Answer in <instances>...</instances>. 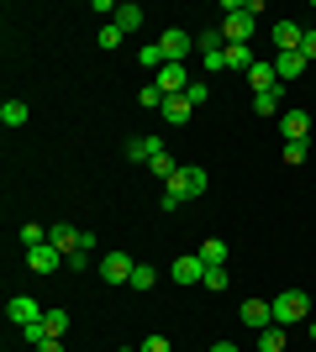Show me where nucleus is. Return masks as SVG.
I'll return each mask as SVG.
<instances>
[{"mask_svg": "<svg viewBox=\"0 0 316 352\" xmlns=\"http://www.w3.org/2000/svg\"><path fill=\"white\" fill-rule=\"evenodd\" d=\"M269 305H274V326H306L316 316V305L306 300L301 289H285L280 300H269Z\"/></svg>", "mask_w": 316, "mask_h": 352, "instance_id": "nucleus-1", "label": "nucleus"}, {"mask_svg": "<svg viewBox=\"0 0 316 352\" xmlns=\"http://www.w3.org/2000/svg\"><path fill=\"white\" fill-rule=\"evenodd\" d=\"M222 37L227 43H248L253 37V16H248V0H222Z\"/></svg>", "mask_w": 316, "mask_h": 352, "instance_id": "nucleus-2", "label": "nucleus"}, {"mask_svg": "<svg viewBox=\"0 0 316 352\" xmlns=\"http://www.w3.org/2000/svg\"><path fill=\"white\" fill-rule=\"evenodd\" d=\"M132 258H127V252H105L101 263H95V274H101L105 284H132Z\"/></svg>", "mask_w": 316, "mask_h": 352, "instance_id": "nucleus-3", "label": "nucleus"}, {"mask_svg": "<svg viewBox=\"0 0 316 352\" xmlns=\"http://www.w3.org/2000/svg\"><path fill=\"white\" fill-rule=\"evenodd\" d=\"M27 268L32 274H53V268H69V258L53 242H37V248H27Z\"/></svg>", "mask_w": 316, "mask_h": 352, "instance_id": "nucleus-4", "label": "nucleus"}, {"mask_svg": "<svg viewBox=\"0 0 316 352\" xmlns=\"http://www.w3.org/2000/svg\"><path fill=\"white\" fill-rule=\"evenodd\" d=\"M169 190L180 195V200H196V195H206V168H196V163H190V168H180V174L169 179Z\"/></svg>", "mask_w": 316, "mask_h": 352, "instance_id": "nucleus-5", "label": "nucleus"}, {"mask_svg": "<svg viewBox=\"0 0 316 352\" xmlns=\"http://www.w3.org/2000/svg\"><path fill=\"white\" fill-rule=\"evenodd\" d=\"M153 85H158V89H164V95H169V100H174V95H185V89L196 85V79H190V69H185V63H164Z\"/></svg>", "mask_w": 316, "mask_h": 352, "instance_id": "nucleus-6", "label": "nucleus"}, {"mask_svg": "<svg viewBox=\"0 0 316 352\" xmlns=\"http://www.w3.org/2000/svg\"><path fill=\"white\" fill-rule=\"evenodd\" d=\"M158 47H164L169 63H185V58H190V47H196V37H190V32H180V27H169L164 37H158Z\"/></svg>", "mask_w": 316, "mask_h": 352, "instance_id": "nucleus-7", "label": "nucleus"}, {"mask_svg": "<svg viewBox=\"0 0 316 352\" xmlns=\"http://www.w3.org/2000/svg\"><path fill=\"white\" fill-rule=\"evenodd\" d=\"M6 316H11L16 326H37L48 316L43 305H37V300H32V294H11V305H6Z\"/></svg>", "mask_w": 316, "mask_h": 352, "instance_id": "nucleus-8", "label": "nucleus"}, {"mask_svg": "<svg viewBox=\"0 0 316 352\" xmlns=\"http://www.w3.org/2000/svg\"><path fill=\"white\" fill-rule=\"evenodd\" d=\"M280 132H285V142H306V137H311V116H306V111H295V105H285Z\"/></svg>", "mask_w": 316, "mask_h": 352, "instance_id": "nucleus-9", "label": "nucleus"}, {"mask_svg": "<svg viewBox=\"0 0 316 352\" xmlns=\"http://www.w3.org/2000/svg\"><path fill=\"white\" fill-rule=\"evenodd\" d=\"M174 284H200L206 279V263H200V252H185V258H174Z\"/></svg>", "mask_w": 316, "mask_h": 352, "instance_id": "nucleus-10", "label": "nucleus"}, {"mask_svg": "<svg viewBox=\"0 0 316 352\" xmlns=\"http://www.w3.org/2000/svg\"><path fill=\"white\" fill-rule=\"evenodd\" d=\"M301 37H306L301 21H274V47L280 53H301Z\"/></svg>", "mask_w": 316, "mask_h": 352, "instance_id": "nucleus-11", "label": "nucleus"}, {"mask_svg": "<svg viewBox=\"0 0 316 352\" xmlns=\"http://www.w3.org/2000/svg\"><path fill=\"white\" fill-rule=\"evenodd\" d=\"M253 111L264 121H280V116H285V85H280V89H264V95L253 100Z\"/></svg>", "mask_w": 316, "mask_h": 352, "instance_id": "nucleus-12", "label": "nucleus"}, {"mask_svg": "<svg viewBox=\"0 0 316 352\" xmlns=\"http://www.w3.org/2000/svg\"><path fill=\"white\" fill-rule=\"evenodd\" d=\"M158 153H164V137H132V142H127V158L132 163H153Z\"/></svg>", "mask_w": 316, "mask_h": 352, "instance_id": "nucleus-13", "label": "nucleus"}, {"mask_svg": "<svg viewBox=\"0 0 316 352\" xmlns=\"http://www.w3.org/2000/svg\"><path fill=\"white\" fill-rule=\"evenodd\" d=\"M238 316H242V326H253V331L274 326V305H264V300H248V305H242Z\"/></svg>", "mask_w": 316, "mask_h": 352, "instance_id": "nucleus-14", "label": "nucleus"}, {"mask_svg": "<svg viewBox=\"0 0 316 352\" xmlns=\"http://www.w3.org/2000/svg\"><path fill=\"white\" fill-rule=\"evenodd\" d=\"M248 85L264 95V89H280V74H274V58H258L253 69H248Z\"/></svg>", "mask_w": 316, "mask_h": 352, "instance_id": "nucleus-15", "label": "nucleus"}, {"mask_svg": "<svg viewBox=\"0 0 316 352\" xmlns=\"http://www.w3.org/2000/svg\"><path fill=\"white\" fill-rule=\"evenodd\" d=\"M222 63H227V69H242V74H248V69H253V47H248V43H227L222 47Z\"/></svg>", "mask_w": 316, "mask_h": 352, "instance_id": "nucleus-16", "label": "nucleus"}, {"mask_svg": "<svg viewBox=\"0 0 316 352\" xmlns=\"http://www.w3.org/2000/svg\"><path fill=\"white\" fill-rule=\"evenodd\" d=\"M274 74H280V85H290V79L306 74V58L301 53H280V58H274Z\"/></svg>", "mask_w": 316, "mask_h": 352, "instance_id": "nucleus-17", "label": "nucleus"}, {"mask_svg": "<svg viewBox=\"0 0 316 352\" xmlns=\"http://www.w3.org/2000/svg\"><path fill=\"white\" fill-rule=\"evenodd\" d=\"M190 116H196V105L185 100V95H174V100H164V121H169V126H185V121H190Z\"/></svg>", "mask_w": 316, "mask_h": 352, "instance_id": "nucleus-18", "label": "nucleus"}, {"mask_svg": "<svg viewBox=\"0 0 316 352\" xmlns=\"http://www.w3.org/2000/svg\"><path fill=\"white\" fill-rule=\"evenodd\" d=\"M79 236H85V232H74V226H53V232H48V242L69 258V252H79Z\"/></svg>", "mask_w": 316, "mask_h": 352, "instance_id": "nucleus-19", "label": "nucleus"}, {"mask_svg": "<svg viewBox=\"0 0 316 352\" xmlns=\"http://www.w3.org/2000/svg\"><path fill=\"white\" fill-rule=\"evenodd\" d=\"M200 263H206V268H227V242H222V236L200 242Z\"/></svg>", "mask_w": 316, "mask_h": 352, "instance_id": "nucleus-20", "label": "nucleus"}, {"mask_svg": "<svg viewBox=\"0 0 316 352\" xmlns=\"http://www.w3.org/2000/svg\"><path fill=\"white\" fill-rule=\"evenodd\" d=\"M111 21H116L121 32H137V27H143V6H132V0H127V6H116V16H111Z\"/></svg>", "mask_w": 316, "mask_h": 352, "instance_id": "nucleus-21", "label": "nucleus"}, {"mask_svg": "<svg viewBox=\"0 0 316 352\" xmlns=\"http://www.w3.org/2000/svg\"><path fill=\"white\" fill-rule=\"evenodd\" d=\"M258 352H285V326H264L258 331Z\"/></svg>", "mask_w": 316, "mask_h": 352, "instance_id": "nucleus-22", "label": "nucleus"}, {"mask_svg": "<svg viewBox=\"0 0 316 352\" xmlns=\"http://www.w3.org/2000/svg\"><path fill=\"white\" fill-rule=\"evenodd\" d=\"M27 116H32V111L21 100H6V105H0V121H6V126H27Z\"/></svg>", "mask_w": 316, "mask_h": 352, "instance_id": "nucleus-23", "label": "nucleus"}, {"mask_svg": "<svg viewBox=\"0 0 316 352\" xmlns=\"http://www.w3.org/2000/svg\"><path fill=\"white\" fill-rule=\"evenodd\" d=\"M137 63H143V69H153V74H158V69H164V47H158V43H148V47H137Z\"/></svg>", "mask_w": 316, "mask_h": 352, "instance_id": "nucleus-24", "label": "nucleus"}, {"mask_svg": "<svg viewBox=\"0 0 316 352\" xmlns=\"http://www.w3.org/2000/svg\"><path fill=\"white\" fill-rule=\"evenodd\" d=\"M164 100H169V95L158 85H143V89H137V105H148V111H164Z\"/></svg>", "mask_w": 316, "mask_h": 352, "instance_id": "nucleus-25", "label": "nucleus"}, {"mask_svg": "<svg viewBox=\"0 0 316 352\" xmlns=\"http://www.w3.org/2000/svg\"><path fill=\"white\" fill-rule=\"evenodd\" d=\"M148 174H153V179H164V184H169V179L180 174V168H174V158H169V153H158V158L148 163Z\"/></svg>", "mask_w": 316, "mask_h": 352, "instance_id": "nucleus-26", "label": "nucleus"}, {"mask_svg": "<svg viewBox=\"0 0 316 352\" xmlns=\"http://www.w3.org/2000/svg\"><path fill=\"white\" fill-rule=\"evenodd\" d=\"M153 284H158V274H153L148 263H137V268H132V289H137V294H148Z\"/></svg>", "mask_w": 316, "mask_h": 352, "instance_id": "nucleus-27", "label": "nucleus"}, {"mask_svg": "<svg viewBox=\"0 0 316 352\" xmlns=\"http://www.w3.org/2000/svg\"><path fill=\"white\" fill-rule=\"evenodd\" d=\"M196 47H200V58H206V53H222V47H227V37H222V32H200V37H196Z\"/></svg>", "mask_w": 316, "mask_h": 352, "instance_id": "nucleus-28", "label": "nucleus"}, {"mask_svg": "<svg viewBox=\"0 0 316 352\" xmlns=\"http://www.w3.org/2000/svg\"><path fill=\"white\" fill-rule=\"evenodd\" d=\"M43 326H48V337H63V331H69V316H63V310H48Z\"/></svg>", "mask_w": 316, "mask_h": 352, "instance_id": "nucleus-29", "label": "nucleus"}, {"mask_svg": "<svg viewBox=\"0 0 316 352\" xmlns=\"http://www.w3.org/2000/svg\"><path fill=\"white\" fill-rule=\"evenodd\" d=\"M200 289L222 294V289H227V268H206V279H200Z\"/></svg>", "mask_w": 316, "mask_h": 352, "instance_id": "nucleus-30", "label": "nucleus"}, {"mask_svg": "<svg viewBox=\"0 0 316 352\" xmlns=\"http://www.w3.org/2000/svg\"><path fill=\"white\" fill-rule=\"evenodd\" d=\"M37 242H48V226H37V221L21 226V248H37Z\"/></svg>", "mask_w": 316, "mask_h": 352, "instance_id": "nucleus-31", "label": "nucleus"}, {"mask_svg": "<svg viewBox=\"0 0 316 352\" xmlns=\"http://www.w3.org/2000/svg\"><path fill=\"white\" fill-rule=\"evenodd\" d=\"M121 37H127V32H121L116 21H105V27H101V47H121Z\"/></svg>", "mask_w": 316, "mask_h": 352, "instance_id": "nucleus-32", "label": "nucleus"}, {"mask_svg": "<svg viewBox=\"0 0 316 352\" xmlns=\"http://www.w3.org/2000/svg\"><path fill=\"white\" fill-rule=\"evenodd\" d=\"M185 100H190V105H206V100H211V89H206V79H196V85L185 89Z\"/></svg>", "mask_w": 316, "mask_h": 352, "instance_id": "nucleus-33", "label": "nucleus"}, {"mask_svg": "<svg viewBox=\"0 0 316 352\" xmlns=\"http://www.w3.org/2000/svg\"><path fill=\"white\" fill-rule=\"evenodd\" d=\"M306 147H311V142H285V163H290V168L306 163Z\"/></svg>", "mask_w": 316, "mask_h": 352, "instance_id": "nucleus-34", "label": "nucleus"}, {"mask_svg": "<svg viewBox=\"0 0 316 352\" xmlns=\"http://www.w3.org/2000/svg\"><path fill=\"white\" fill-rule=\"evenodd\" d=\"M21 337H27L32 347H43V342H48V326L43 321H37V326H21Z\"/></svg>", "mask_w": 316, "mask_h": 352, "instance_id": "nucleus-35", "label": "nucleus"}, {"mask_svg": "<svg viewBox=\"0 0 316 352\" xmlns=\"http://www.w3.org/2000/svg\"><path fill=\"white\" fill-rule=\"evenodd\" d=\"M137 352H174V347H169V337H158V331H153V337L143 342V347H137Z\"/></svg>", "mask_w": 316, "mask_h": 352, "instance_id": "nucleus-36", "label": "nucleus"}, {"mask_svg": "<svg viewBox=\"0 0 316 352\" xmlns=\"http://www.w3.org/2000/svg\"><path fill=\"white\" fill-rule=\"evenodd\" d=\"M301 58H306V63L316 58V32H306V37H301Z\"/></svg>", "mask_w": 316, "mask_h": 352, "instance_id": "nucleus-37", "label": "nucleus"}, {"mask_svg": "<svg viewBox=\"0 0 316 352\" xmlns=\"http://www.w3.org/2000/svg\"><path fill=\"white\" fill-rule=\"evenodd\" d=\"M37 352H63V337H48V342H43Z\"/></svg>", "mask_w": 316, "mask_h": 352, "instance_id": "nucleus-38", "label": "nucleus"}, {"mask_svg": "<svg viewBox=\"0 0 316 352\" xmlns=\"http://www.w3.org/2000/svg\"><path fill=\"white\" fill-rule=\"evenodd\" d=\"M211 352H242V347H232V342H216V347H211Z\"/></svg>", "mask_w": 316, "mask_h": 352, "instance_id": "nucleus-39", "label": "nucleus"}, {"mask_svg": "<svg viewBox=\"0 0 316 352\" xmlns=\"http://www.w3.org/2000/svg\"><path fill=\"white\" fill-rule=\"evenodd\" d=\"M306 337H311V342H316V316H311V321H306Z\"/></svg>", "mask_w": 316, "mask_h": 352, "instance_id": "nucleus-40", "label": "nucleus"}, {"mask_svg": "<svg viewBox=\"0 0 316 352\" xmlns=\"http://www.w3.org/2000/svg\"><path fill=\"white\" fill-rule=\"evenodd\" d=\"M121 352H137V347H121Z\"/></svg>", "mask_w": 316, "mask_h": 352, "instance_id": "nucleus-41", "label": "nucleus"}]
</instances>
